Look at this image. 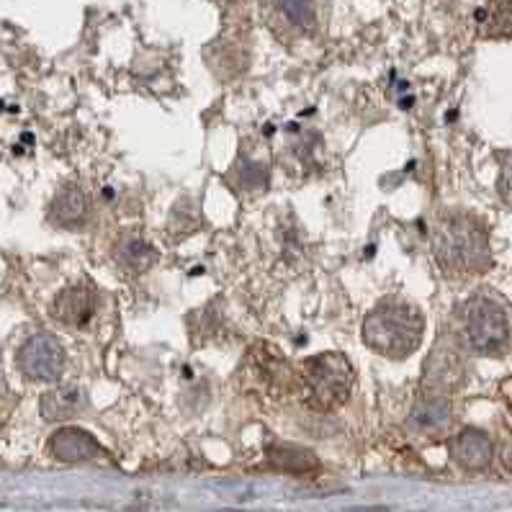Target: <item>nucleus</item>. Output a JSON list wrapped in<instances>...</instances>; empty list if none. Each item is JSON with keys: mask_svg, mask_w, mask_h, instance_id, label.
<instances>
[{"mask_svg": "<svg viewBox=\"0 0 512 512\" xmlns=\"http://www.w3.org/2000/svg\"><path fill=\"white\" fill-rule=\"evenodd\" d=\"M98 309H101V291L88 278H83V281L67 284L55 296L49 314L67 330H88L96 322Z\"/></svg>", "mask_w": 512, "mask_h": 512, "instance_id": "nucleus-6", "label": "nucleus"}, {"mask_svg": "<svg viewBox=\"0 0 512 512\" xmlns=\"http://www.w3.org/2000/svg\"><path fill=\"white\" fill-rule=\"evenodd\" d=\"M466 379V358L456 340H443L435 343L430 350L428 363L422 368V384L428 386V392L433 394H446L456 392L464 386Z\"/></svg>", "mask_w": 512, "mask_h": 512, "instance_id": "nucleus-7", "label": "nucleus"}, {"mask_svg": "<svg viewBox=\"0 0 512 512\" xmlns=\"http://www.w3.org/2000/svg\"><path fill=\"white\" fill-rule=\"evenodd\" d=\"M309 399L317 410L330 412L345 402L353 392V366L340 353H320L304 363Z\"/></svg>", "mask_w": 512, "mask_h": 512, "instance_id": "nucleus-4", "label": "nucleus"}, {"mask_svg": "<svg viewBox=\"0 0 512 512\" xmlns=\"http://www.w3.org/2000/svg\"><path fill=\"white\" fill-rule=\"evenodd\" d=\"M433 255L448 276H482L492 268L487 224L471 211H443L433 229Z\"/></svg>", "mask_w": 512, "mask_h": 512, "instance_id": "nucleus-1", "label": "nucleus"}, {"mask_svg": "<svg viewBox=\"0 0 512 512\" xmlns=\"http://www.w3.org/2000/svg\"><path fill=\"white\" fill-rule=\"evenodd\" d=\"M47 219L67 232H80L91 222V196L78 183H65L49 201Z\"/></svg>", "mask_w": 512, "mask_h": 512, "instance_id": "nucleus-8", "label": "nucleus"}, {"mask_svg": "<svg viewBox=\"0 0 512 512\" xmlns=\"http://www.w3.org/2000/svg\"><path fill=\"white\" fill-rule=\"evenodd\" d=\"M85 410H88V394L78 384L55 386V389L44 392L42 399H39V412H42L47 422L75 420Z\"/></svg>", "mask_w": 512, "mask_h": 512, "instance_id": "nucleus-11", "label": "nucleus"}, {"mask_svg": "<svg viewBox=\"0 0 512 512\" xmlns=\"http://www.w3.org/2000/svg\"><path fill=\"white\" fill-rule=\"evenodd\" d=\"M497 193H500L502 204L512 209V152L500 155V175H497Z\"/></svg>", "mask_w": 512, "mask_h": 512, "instance_id": "nucleus-17", "label": "nucleus"}, {"mask_svg": "<svg viewBox=\"0 0 512 512\" xmlns=\"http://www.w3.org/2000/svg\"><path fill=\"white\" fill-rule=\"evenodd\" d=\"M448 453L461 469L466 471H482L492 464L494 446L484 430L479 428H466L456 433L448 443Z\"/></svg>", "mask_w": 512, "mask_h": 512, "instance_id": "nucleus-10", "label": "nucleus"}, {"mask_svg": "<svg viewBox=\"0 0 512 512\" xmlns=\"http://www.w3.org/2000/svg\"><path fill=\"white\" fill-rule=\"evenodd\" d=\"M271 3L273 11L291 29L312 31L317 26V6H314V0H271Z\"/></svg>", "mask_w": 512, "mask_h": 512, "instance_id": "nucleus-15", "label": "nucleus"}, {"mask_svg": "<svg viewBox=\"0 0 512 512\" xmlns=\"http://www.w3.org/2000/svg\"><path fill=\"white\" fill-rule=\"evenodd\" d=\"M201 224V211L199 206L193 204L191 199H181L173 206V214H170V232L175 237H186L191 232H196Z\"/></svg>", "mask_w": 512, "mask_h": 512, "instance_id": "nucleus-16", "label": "nucleus"}, {"mask_svg": "<svg viewBox=\"0 0 512 512\" xmlns=\"http://www.w3.org/2000/svg\"><path fill=\"white\" fill-rule=\"evenodd\" d=\"M6 394V379H3V374H0V397Z\"/></svg>", "mask_w": 512, "mask_h": 512, "instance_id": "nucleus-18", "label": "nucleus"}, {"mask_svg": "<svg viewBox=\"0 0 512 512\" xmlns=\"http://www.w3.org/2000/svg\"><path fill=\"white\" fill-rule=\"evenodd\" d=\"M47 453L55 461H62V464H83V461H93V458L103 456V448L96 435L83 428L67 425V428H60L49 435Z\"/></svg>", "mask_w": 512, "mask_h": 512, "instance_id": "nucleus-9", "label": "nucleus"}, {"mask_svg": "<svg viewBox=\"0 0 512 512\" xmlns=\"http://www.w3.org/2000/svg\"><path fill=\"white\" fill-rule=\"evenodd\" d=\"M466 348L476 356H502L512 345V309L492 291H476L461 309Z\"/></svg>", "mask_w": 512, "mask_h": 512, "instance_id": "nucleus-3", "label": "nucleus"}, {"mask_svg": "<svg viewBox=\"0 0 512 512\" xmlns=\"http://www.w3.org/2000/svg\"><path fill=\"white\" fill-rule=\"evenodd\" d=\"M425 314L402 299H384L363 317L361 338L376 356L404 361L422 345Z\"/></svg>", "mask_w": 512, "mask_h": 512, "instance_id": "nucleus-2", "label": "nucleus"}, {"mask_svg": "<svg viewBox=\"0 0 512 512\" xmlns=\"http://www.w3.org/2000/svg\"><path fill=\"white\" fill-rule=\"evenodd\" d=\"M67 366L65 345L49 335V332H37L21 343L16 350V368L21 371L26 381H37V384H55L62 379Z\"/></svg>", "mask_w": 512, "mask_h": 512, "instance_id": "nucleus-5", "label": "nucleus"}, {"mask_svg": "<svg viewBox=\"0 0 512 512\" xmlns=\"http://www.w3.org/2000/svg\"><path fill=\"white\" fill-rule=\"evenodd\" d=\"M451 420L453 412L448 399H443L440 394H433V397H425L420 402H415V407L410 410V417H407V428L417 435H440L451 425Z\"/></svg>", "mask_w": 512, "mask_h": 512, "instance_id": "nucleus-13", "label": "nucleus"}, {"mask_svg": "<svg viewBox=\"0 0 512 512\" xmlns=\"http://www.w3.org/2000/svg\"><path fill=\"white\" fill-rule=\"evenodd\" d=\"M114 258L121 268L132 276H139V273H147L157 260H160V250L147 240L145 235H139L134 229L124 232V235L116 240Z\"/></svg>", "mask_w": 512, "mask_h": 512, "instance_id": "nucleus-12", "label": "nucleus"}, {"mask_svg": "<svg viewBox=\"0 0 512 512\" xmlns=\"http://www.w3.org/2000/svg\"><path fill=\"white\" fill-rule=\"evenodd\" d=\"M268 464L281 474L291 476H309L320 471V458L309 448L299 446V443H273L266 451Z\"/></svg>", "mask_w": 512, "mask_h": 512, "instance_id": "nucleus-14", "label": "nucleus"}]
</instances>
